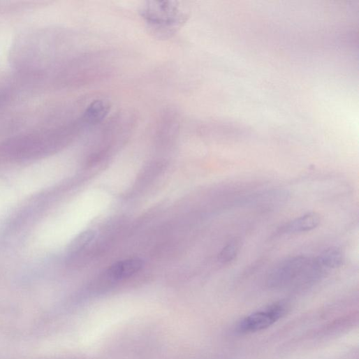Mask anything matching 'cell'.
<instances>
[{
	"label": "cell",
	"instance_id": "6da1fadb",
	"mask_svg": "<svg viewBox=\"0 0 359 359\" xmlns=\"http://www.w3.org/2000/svg\"><path fill=\"white\" fill-rule=\"evenodd\" d=\"M149 31L158 38L175 34L189 20V13L177 2L149 1L140 10Z\"/></svg>",
	"mask_w": 359,
	"mask_h": 359
},
{
	"label": "cell",
	"instance_id": "7a4b0ae2",
	"mask_svg": "<svg viewBox=\"0 0 359 359\" xmlns=\"http://www.w3.org/2000/svg\"><path fill=\"white\" fill-rule=\"evenodd\" d=\"M323 272L316 259L305 256L288 258L278 263L270 272L268 283L273 287L281 286L293 281H312Z\"/></svg>",
	"mask_w": 359,
	"mask_h": 359
},
{
	"label": "cell",
	"instance_id": "3957f363",
	"mask_svg": "<svg viewBox=\"0 0 359 359\" xmlns=\"http://www.w3.org/2000/svg\"><path fill=\"white\" fill-rule=\"evenodd\" d=\"M286 309V305L282 302L271 305L243 318L237 325V331L249 334L265 330L282 318Z\"/></svg>",
	"mask_w": 359,
	"mask_h": 359
},
{
	"label": "cell",
	"instance_id": "277c9868",
	"mask_svg": "<svg viewBox=\"0 0 359 359\" xmlns=\"http://www.w3.org/2000/svg\"><path fill=\"white\" fill-rule=\"evenodd\" d=\"M321 223L318 214L307 213L281 226L277 231V235L298 234L312 231L316 229Z\"/></svg>",
	"mask_w": 359,
	"mask_h": 359
},
{
	"label": "cell",
	"instance_id": "5b68a950",
	"mask_svg": "<svg viewBox=\"0 0 359 359\" xmlns=\"http://www.w3.org/2000/svg\"><path fill=\"white\" fill-rule=\"evenodd\" d=\"M110 110V104L108 101L96 100L87 108L81 119L85 127L94 126L103 122Z\"/></svg>",
	"mask_w": 359,
	"mask_h": 359
},
{
	"label": "cell",
	"instance_id": "8992f818",
	"mask_svg": "<svg viewBox=\"0 0 359 359\" xmlns=\"http://www.w3.org/2000/svg\"><path fill=\"white\" fill-rule=\"evenodd\" d=\"M143 266V262L139 258H130L113 264L108 270L111 278L120 280L129 278L138 272Z\"/></svg>",
	"mask_w": 359,
	"mask_h": 359
},
{
	"label": "cell",
	"instance_id": "52a82bcc",
	"mask_svg": "<svg viewBox=\"0 0 359 359\" xmlns=\"http://www.w3.org/2000/svg\"><path fill=\"white\" fill-rule=\"evenodd\" d=\"M344 258L343 253L340 249L330 248L322 252L316 261L323 270L335 269L343 264Z\"/></svg>",
	"mask_w": 359,
	"mask_h": 359
},
{
	"label": "cell",
	"instance_id": "ba28073f",
	"mask_svg": "<svg viewBox=\"0 0 359 359\" xmlns=\"http://www.w3.org/2000/svg\"><path fill=\"white\" fill-rule=\"evenodd\" d=\"M242 242L240 239L231 240L219 255V261L223 264H229L235 261L241 249Z\"/></svg>",
	"mask_w": 359,
	"mask_h": 359
},
{
	"label": "cell",
	"instance_id": "9c48e42d",
	"mask_svg": "<svg viewBox=\"0 0 359 359\" xmlns=\"http://www.w3.org/2000/svg\"><path fill=\"white\" fill-rule=\"evenodd\" d=\"M96 235V232L91 230L80 234L71 244L69 253L75 255L83 251L94 240Z\"/></svg>",
	"mask_w": 359,
	"mask_h": 359
},
{
	"label": "cell",
	"instance_id": "30bf717a",
	"mask_svg": "<svg viewBox=\"0 0 359 359\" xmlns=\"http://www.w3.org/2000/svg\"><path fill=\"white\" fill-rule=\"evenodd\" d=\"M0 101H1V96H0Z\"/></svg>",
	"mask_w": 359,
	"mask_h": 359
}]
</instances>
